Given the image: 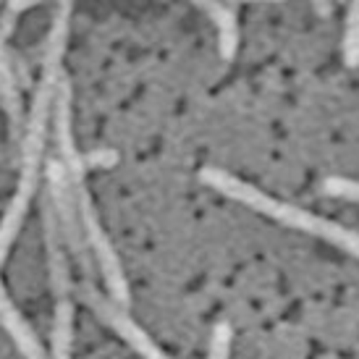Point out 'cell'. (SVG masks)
Masks as SVG:
<instances>
[{
  "mask_svg": "<svg viewBox=\"0 0 359 359\" xmlns=\"http://www.w3.org/2000/svg\"><path fill=\"white\" fill-rule=\"evenodd\" d=\"M200 179H202V184H208L210 189L226 194L229 200L241 202V205L257 210L262 215H268L270 220H278V223L289 226V229L304 231L309 236H318V239L328 241V244H333V247H339V250H344V252H349L351 257L359 259L357 231L346 229V226H341V223H333V220L320 218V215H315V212H309V210H304V208L273 200V197L265 194L262 189H257V187H252V184L236 179V176H231V173H226V170H220V168H202Z\"/></svg>",
  "mask_w": 359,
  "mask_h": 359,
  "instance_id": "1",
  "label": "cell"
},
{
  "mask_svg": "<svg viewBox=\"0 0 359 359\" xmlns=\"http://www.w3.org/2000/svg\"><path fill=\"white\" fill-rule=\"evenodd\" d=\"M48 197H50L55 215H58L63 239L69 247L71 257L79 262L81 276L90 280L92 278V262H90V247H87V236H84V226H81L79 215V197H76V187L71 184L69 173L63 168L60 160H48Z\"/></svg>",
  "mask_w": 359,
  "mask_h": 359,
  "instance_id": "2",
  "label": "cell"
},
{
  "mask_svg": "<svg viewBox=\"0 0 359 359\" xmlns=\"http://www.w3.org/2000/svg\"><path fill=\"white\" fill-rule=\"evenodd\" d=\"M76 197H79V215H81V226H84V236H87V247H90L92 257L97 259V268H100L102 278H105V289H108L110 299L116 302L118 307H129L131 302V291L129 283H126V276H123V268H121V259L110 244V236L105 233L100 223V215L92 205V197L87 194L84 184L76 187Z\"/></svg>",
  "mask_w": 359,
  "mask_h": 359,
  "instance_id": "3",
  "label": "cell"
},
{
  "mask_svg": "<svg viewBox=\"0 0 359 359\" xmlns=\"http://www.w3.org/2000/svg\"><path fill=\"white\" fill-rule=\"evenodd\" d=\"M76 294H79L81 302H84L87 307H92V312H95L108 328L116 330L121 339L126 341L142 359H173L150 339V333H144V330L137 325V320H131V315L126 309L118 307L110 297L100 294L90 280H84L81 286H76Z\"/></svg>",
  "mask_w": 359,
  "mask_h": 359,
  "instance_id": "4",
  "label": "cell"
},
{
  "mask_svg": "<svg viewBox=\"0 0 359 359\" xmlns=\"http://www.w3.org/2000/svg\"><path fill=\"white\" fill-rule=\"evenodd\" d=\"M40 223H42V241H45V259H48V276L55 299H69L71 291V265H69V247L60 231L58 215L53 208L48 191L40 200Z\"/></svg>",
  "mask_w": 359,
  "mask_h": 359,
  "instance_id": "5",
  "label": "cell"
},
{
  "mask_svg": "<svg viewBox=\"0 0 359 359\" xmlns=\"http://www.w3.org/2000/svg\"><path fill=\"white\" fill-rule=\"evenodd\" d=\"M53 126H55V140H58L60 163L69 173L74 187H81L84 181V160L81 152L76 150V140H74V113H71V84L69 79L60 81L58 95H55V105H53Z\"/></svg>",
  "mask_w": 359,
  "mask_h": 359,
  "instance_id": "6",
  "label": "cell"
},
{
  "mask_svg": "<svg viewBox=\"0 0 359 359\" xmlns=\"http://www.w3.org/2000/svg\"><path fill=\"white\" fill-rule=\"evenodd\" d=\"M0 325L8 330L11 341L16 344V349L21 351L24 359H50L45 346H42V341L37 339L34 328L24 320V315L13 304V299L8 297L3 283H0Z\"/></svg>",
  "mask_w": 359,
  "mask_h": 359,
  "instance_id": "7",
  "label": "cell"
},
{
  "mask_svg": "<svg viewBox=\"0 0 359 359\" xmlns=\"http://www.w3.org/2000/svg\"><path fill=\"white\" fill-rule=\"evenodd\" d=\"M0 102L6 108V116L11 121V129L19 131L24 123V105H21V90L16 81V71L11 66V58L6 53V40L0 34Z\"/></svg>",
  "mask_w": 359,
  "mask_h": 359,
  "instance_id": "8",
  "label": "cell"
},
{
  "mask_svg": "<svg viewBox=\"0 0 359 359\" xmlns=\"http://www.w3.org/2000/svg\"><path fill=\"white\" fill-rule=\"evenodd\" d=\"M197 6L218 27L220 58L233 60L236 58V50H239V21H236V11L231 8V6H226V3H197Z\"/></svg>",
  "mask_w": 359,
  "mask_h": 359,
  "instance_id": "9",
  "label": "cell"
},
{
  "mask_svg": "<svg viewBox=\"0 0 359 359\" xmlns=\"http://www.w3.org/2000/svg\"><path fill=\"white\" fill-rule=\"evenodd\" d=\"M74 351V304L71 299L55 302L53 312V357L50 359H71Z\"/></svg>",
  "mask_w": 359,
  "mask_h": 359,
  "instance_id": "10",
  "label": "cell"
},
{
  "mask_svg": "<svg viewBox=\"0 0 359 359\" xmlns=\"http://www.w3.org/2000/svg\"><path fill=\"white\" fill-rule=\"evenodd\" d=\"M344 63L349 69L359 66V0L346 11V29H344Z\"/></svg>",
  "mask_w": 359,
  "mask_h": 359,
  "instance_id": "11",
  "label": "cell"
},
{
  "mask_svg": "<svg viewBox=\"0 0 359 359\" xmlns=\"http://www.w3.org/2000/svg\"><path fill=\"white\" fill-rule=\"evenodd\" d=\"M320 189L325 197H333V200H349L359 202V181L354 179H344V176H330L320 184Z\"/></svg>",
  "mask_w": 359,
  "mask_h": 359,
  "instance_id": "12",
  "label": "cell"
},
{
  "mask_svg": "<svg viewBox=\"0 0 359 359\" xmlns=\"http://www.w3.org/2000/svg\"><path fill=\"white\" fill-rule=\"evenodd\" d=\"M231 325L229 323H215L210 333V351L208 359H229L231 357Z\"/></svg>",
  "mask_w": 359,
  "mask_h": 359,
  "instance_id": "13",
  "label": "cell"
},
{
  "mask_svg": "<svg viewBox=\"0 0 359 359\" xmlns=\"http://www.w3.org/2000/svg\"><path fill=\"white\" fill-rule=\"evenodd\" d=\"M84 168H113L118 163V152L116 150H92L81 155Z\"/></svg>",
  "mask_w": 359,
  "mask_h": 359,
  "instance_id": "14",
  "label": "cell"
},
{
  "mask_svg": "<svg viewBox=\"0 0 359 359\" xmlns=\"http://www.w3.org/2000/svg\"><path fill=\"white\" fill-rule=\"evenodd\" d=\"M16 19H19V13H13L11 8L3 11V16H0V34H3V40H6V37H11Z\"/></svg>",
  "mask_w": 359,
  "mask_h": 359,
  "instance_id": "15",
  "label": "cell"
},
{
  "mask_svg": "<svg viewBox=\"0 0 359 359\" xmlns=\"http://www.w3.org/2000/svg\"><path fill=\"white\" fill-rule=\"evenodd\" d=\"M34 6H40V3H32V0H27V3H24V0H11V3H6V8H11L13 13H19V16L24 11L34 8Z\"/></svg>",
  "mask_w": 359,
  "mask_h": 359,
  "instance_id": "16",
  "label": "cell"
},
{
  "mask_svg": "<svg viewBox=\"0 0 359 359\" xmlns=\"http://www.w3.org/2000/svg\"><path fill=\"white\" fill-rule=\"evenodd\" d=\"M315 11L323 13V16H328L330 11H333V6H330V3H315Z\"/></svg>",
  "mask_w": 359,
  "mask_h": 359,
  "instance_id": "17",
  "label": "cell"
}]
</instances>
